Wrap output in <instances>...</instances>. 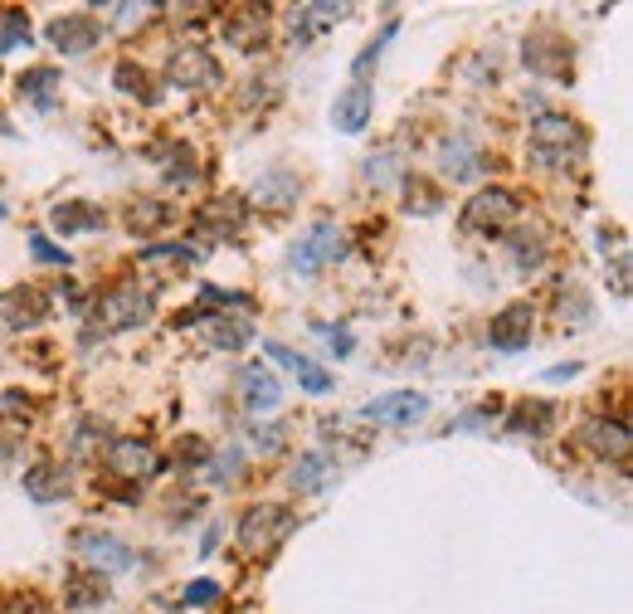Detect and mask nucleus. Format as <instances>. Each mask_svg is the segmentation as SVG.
Instances as JSON below:
<instances>
[{"label":"nucleus","mask_w":633,"mask_h":614,"mask_svg":"<svg viewBox=\"0 0 633 614\" xmlns=\"http://www.w3.org/2000/svg\"><path fill=\"white\" fill-rule=\"evenodd\" d=\"M531 147H536L541 161H570V156L585 147V132H580L570 117L546 113V117H536V122H531Z\"/></svg>","instance_id":"f257e3e1"},{"label":"nucleus","mask_w":633,"mask_h":614,"mask_svg":"<svg viewBox=\"0 0 633 614\" xmlns=\"http://www.w3.org/2000/svg\"><path fill=\"white\" fill-rule=\"evenodd\" d=\"M288 527H293L288 507L263 502V507H254V512H244V522H239V546H244L249 556H263L268 546H278V541L288 537Z\"/></svg>","instance_id":"f03ea898"},{"label":"nucleus","mask_w":633,"mask_h":614,"mask_svg":"<svg viewBox=\"0 0 633 614\" xmlns=\"http://www.w3.org/2000/svg\"><path fill=\"white\" fill-rule=\"evenodd\" d=\"M341 249H346V234H341V225H332V220H317V225H312V230H302L298 244H293V269L317 273L322 264L341 259Z\"/></svg>","instance_id":"7ed1b4c3"},{"label":"nucleus","mask_w":633,"mask_h":614,"mask_svg":"<svg viewBox=\"0 0 633 614\" xmlns=\"http://www.w3.org/2000/svg\"><path fill=\"white\" fill-rule=\"evenodd\" d=\"M151 317V298L137 288H117L98 303V327L103 332H127V327H142Z\"/></svg>","instance_id":"20e7f679"},{"label":"nucleus","mask_w":633,"mask_h":614,"mask_svg":"<svg viewBox=\"0 0 633 614\" xmlns=\"http://www.w3.org/2000/svg\"><path fill=\"white\" fill-rule=\"evenodd\" d=\"M507 220H517V195L512 191H478L468 200V210H463V225L468 230H502Z\"/></svg>","instance_id":"39448f33"},{"label":"nucleus","mask_w":633,"mask_h":614,"mask_svg":"<svg viewBox=\"0 0 633 614\" xmlns=\"http://www.w3.org/2000/svg\"><path fill=\"white\" fill-rule=\"evenodd\" d=\"M424 410H429V395H419V390H390V395H380V400H371V405L361 410V420H371V424H414Z\"/></svg>","instance_id":"423d86ee"},{"label":"nucleus","mask_w":633,"mask_h":614,"mask_svg":"<svg viewBox=\"0 0 633 614\" xmlns=\"http://www.w3.org/2000/svg\"><path fill=\"white\" fill-rule=\"evenodd\" d=\"M531 322H536L531 303H512L502 317H492V337L487 342L497 346V351H522L531 342Z\"/></svg>","instance_id":"0eeeda50"},{"label":"nucleus","mask_w":633,"mask_h":614,"mask_svg":"<svg viewBox=\"0 0 633 614\" xmlns=\"http://www.w3.org/2000/svg\"><path fill=\"white\" fill-rule=\"evenodd\" d=\"M74 546H78V556H88L98 566V576L132 566V546H122V541H112V537H98V532H78Z\"/></svg>","instance_id":"6e6552de"},{"label":"nucleus","mask_w":633,"mask_h":614,"mask_svg":"<svg viewBox=\"0 0 633 614\" xmlns=\"http://www.w3.org/2000/svg\"><path fill=\"white\" fill-rule=\"evenodd\" d=\"M98 39H103V25H93L88 15H69V20H54L49 25V44L64 49V54H88Z\"/></svg>","instance_id":"1a4fd4ad"},{"label":"nucleus","mask_w":633,"mask_h":614,"mask_svg":"<svg viewBox=\"0 0 633 614\" xmlns=\"http://www.w3.org/2000/svg\"><path fill=\"white\" fill-rule=\"evenodd\" d=\"M44 312H49V303L39 298L35 288H20V293H5V298H0V322H5L10 332L44 322Z\"/></svg>","instance_id":"9d476101"},{"label":"nucleus","mask_w":633,"mask_h":614,"mask_svg":"<svg viewBox=\"0 0 633 614\" xmlns=\"http://www.w3.org/2000/svg\"><path fill=\"white\" fill-rule=\"evenodd\" d=\"M215 59L205 54V49H181L176 59H171V78L181 83V88H210L215 83Z\"/></svg>","instance_id":"9b49d317"},{"label":"nucleus","mask_w":633,"mask_h":614,"mask_svg":"<svg viewBox=\"0 0 633 614\" xmlns=\"http://www.w3.org/2000/svg\"><path fill=\"white\" fill-rule=\"evenodd\" d=\"M108 468L112 473H122V478H142V473L156 468V459H151L147 444H137V439H117L112 454H108Z\"/></svg>","instance_id":"f8f14e48"},{"label":"nucleus","mask_w":633,"mask_h":614,"mask_svg":"<svg viewBox=\"0 0 633 614\" xmlns=\"http://www.w3.org/2000/svg\"><path fill=\"white\" fill-rule=\"evenodd\" d=\"M263 35H268V15L263 10H234L229 25H224V39L234 49H254V44H263Z\"/></svg>","instance_id":"ddd939ff"},{"label":"nucleus","mask_w":633,"mask_h":614,"mask_svg":"<svg viewBox=\"0 0 633 614\" xmlns=\"http://www.w3.org/2000/svg\"><path fill=\"white\" fill-rule=\"evenodd\" d=\"M25 493L35 502H54L69 493V473L59 468V463H39V468H30L25 473Z\"/></svg>","instance_id":"4468645a"},{"label":"nucleus","mask_w":633,"mask_h":614,"mask_svg":"<svg viewBox=\"0 0 633 614\" xmlns=\"http://www.w3.org/2000/svg\"><path fill=\"white\" fill-rule=\"evenodd\" d=\"M278 400H283V385L273 381L263 366H249V371H244V405L259 410V415H268Z\"/></svg>","instance_id":"2eb2a0df"},{"label":"nucleus","mask_w":633,"mask_h":614,"mask_svg":"<svg viewBox=\"0 0 633 614\" xmlns=\"http://www.w3.org/2000/svg\"><path fill=\"white\" fill-rule=\"evenodd\" d=\"M268 356H273V361H283V366H293V371H298V381L307 385L312 395H327V390H332V376H327L322 366H312L307 356H298V351H288V346L268 342Z\"/></svg>","instance_id":"dca6fc26"},{"label":"nucleus","mask_w":633,"mask_h":614,"mask_svg":"<svg viewBox=\"0 0 633 614\" xmlns=\"http://www.w3.org/2000/svg\"><path fill=\"white\" fill-rule=\"evenodd\" d=\"M332 122L341 127V132H361V127L371 122V88H366V83H356V88L336 103Z\"/></svg>","instance_id":"f3484780"},{"label":"nucleus","mask_w":633,"mask_h":614,"mask_svg":"<svg viewBox=\"0 0 633 614\" xmlns=\"http://www.w3.org/2000/svg\"><path fill=\"white\" fill-rule=\"evenodd\" d=\"M64 595H69V610H98L108 600V585H103L98 571H78V576H69Z\"/></svg>","instance_id":"a211bd4d"},{"label":"nucleus","mask_w":633,"mask_h":614,"mask_svg":"<svg viewBox=\"0 0 633 614\" xmlns=\"http://www.w3.org/2000/svg\"><path fill=\"white\" fill-rule=\"evenodd\" d=\"M98 225H103V210H98V205H88V200H69V205H59V210H54V230H59V234L98 230Z\"/></svg>","instance_id":"6ab92c4d"},{"label":"nucleus","mask_w":633,"mask_h":614,"mask_svg":"<svg viewBox=\"0 0 633 614\" xmlns=\"http://www.w3.org/2000/svg\"><path fill=\"white\" fill-rule=\"evenodd\" d=\"M54 83H59V69H35L20 78V98L35 108H54Z\"/></svg>","instance_id":"aec40b11"},{"label":"nucleus","mask_w":633,"mask_h":614,"mask_svg":"<svg viewBox=\"0 0 633 614\" xmlns=\"http://www.w3.org/2000/svg\"><path fill=\"white\" fill-rule=\"evenodd\" d=\"M249 337H254V327L239 317H220V322H210V342L215 346H224V351H239V346H249Z\"/></svg>","instance_id":"412c9836"},{"label":"nucleus","mask_w":633,"mask_h":614,"mask_svg":"<svg viewBox=\"0 0 633 614\" xmlns=\"http://www.w3.org/2000/svg\"><path fill=\"white\" fill-rule=\"evenodd\" d=\"M327 473H332V459H327L322 449H312V454H307V459H302L298 468H293V483H298V488H307V493H312V488H317V483H322Z\"/></svg>","instance_id":"4be33fe9"},{"label":"nucleus","mask_w":633,"mask_h":614,"mask_svg":"<svg viewBox=\"0 0 633 614\" xmlns=\"http://www.w3.org/2000/svg\"><path fill=\"white\" fill-rule=\"evenodd\" d=\"M590 439H595V444L604 449V454L614 449V459H619V454H629V429H624V424L595 420V424H590Z\"/></svg>","instance_id":"5701e85b"},{"label":"nucleus","mask_w":633,"mask_h":614,"mask_svg":"<svg viewBox=\"0 0 633 614\" xmlns=\"http://www.w3.org/2000/svg\"><path fill=\"white\" fill-rule=\"evenodd\" d=\"M254 195L268 200V205H288V200H298V181H288V176H268Z\"/></svg>","instance_id":"b1692460"},{"label":"nucleus","mask_w":633,"mask_h":614,"mask_svg":"<svg viewBox=\"0 0 633 614\" xmlns=\"http://www.w3.org/2000/svg\"><path fill=\"white\" fill-rule=\"evenodd\" d=\"M20 39H30V35H25V15H20V10H10V15L0 20V49H15Z\"/></svg>","instance_id":"393cba45"},{"label":"nucleus","mask_w":633,"mask_h":614,"mask_svg":"<svg viewBox=\"0 0 633 614\" xmlns=\"http://www.w3.org/2000/svg\"><path fill=\"white\" fill-rule=\"evenodd\" d=\"M522 415H531V420H517L512 424V429H531V434H541V429H546V424H551V410H546V405H522Z\"/></svg>","instance_id":"a878e982"},{"label":"nucleus","mask_w":633,"mask_h":614,"mask_svg":"<svg viewBox=\"0 0 633 614\" xmlns=\"http://www.w3.org/2000/svg\"><path fill=\"white\" fill-rule=\"evenodd\" d=\"M444 166L448 171H458V176H468V171H473V152H468L463 142H453V147L444 152Z\"/></svg>","instance_id":"bb28decb"},{"label":"nucleus","mask_w":633,"mask_h":614,"mask_svg":"<svg viewBox=\"0 0 633 614\" xmlns=\"http://www.w3.org/2000/svg\"><path fill=\"white\" fill-rule=\"evenodd\" d=\"M30 249H35V254L44 259V264H69V254H64L59 244H49L44 234H35V239H30Z\"/></svg>","instance_id":"cd10ccee"},{"label":"nucleus","mask_w":633,"mask_h":614,"mask_svg":"<svg viewBox=\"0 0 633 614\" xmlns=\"http://www.w3.org/2000/svg\"><path fill=\"white\" fill-rule=\"evenodd\" d=\"M541 254H546L541 244H517V269H541Z\"/></svg>","instance_id":"c85d7f7f"},{"label":"nucleus","mask_w":633,"mask_h":614,"mask_svg":"<svg viewBox=\"0 0 633 614\" xmlns=\"http://www.w3.org/2000/svg\"><path fill=\"white\" fill-rule=\"evenodd\" d=\"M215 595H220V585H215V580H195V585L186 590L190 605H205V600H215Z\"/></svg>","instance_id":"c756f323"},{"label":"nucleus","mask_w":633,"mask_h":614,"mask_svg":"<svg viewBox=\"0 0 633 614\" xmlns=\"http://www.w3.org/2000/svg\"><path fill=\"white\" fill-rule=\"evenodd\" d=\"M390 171H395V156L385 152V156H371V161H366V176H390Z\"/></svg>","instance_id":"7c9ffc66"},{"label":"nucleus","mask_w":633,"mask_h":614,"mask_svg":"<svg viewBox=\"0 0 633 614\" xmlns=\"http://www.w3.org/2000/svg\"><path fill=\"white\" fill-rule=\"evenodd\" d=\"M575 371H580V366H575V361H570V366H551V371H546V381H570V376H575Z\"/></svg>","instance_id":"2f4dec72"},{"label":"nucleus","mask_w":633,"mask_h":614,"mask_svg":"<svg viewBox=\"0 0 633 614\" xmlns=\"http://www.w3.org/2000/svg\"><path fill=\"white\" fill-rule=\"evenodd\" d=\"M35 610H44L39 600H20V605H15V610H10V614H35Z\"/></svg>","instance_id":"473e14b6"}]
</instances>
